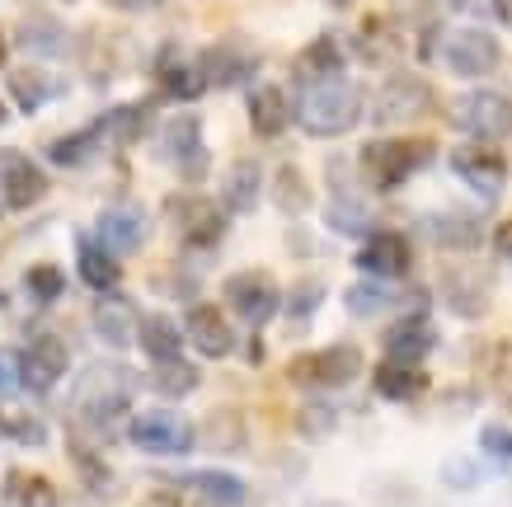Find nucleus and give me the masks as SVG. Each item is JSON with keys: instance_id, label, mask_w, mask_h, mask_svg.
Wrapping results in <instances>:
<instances>
[{"instance_id": "nucleus-9", "label": "nucleus", "mask_w": 512, "mask_h": 507, "mask_svg": "<svg viewBox=\"0 0 512 507\" xmlns=\"http://www.w3.org/2000/svg\"><path fill=\"white\" fill-rule=\"evenodd\" d=\"M165 216H170V226L179 231L188 249H212L226 231V216L212 198H202V193H170L165 198Z\"/></svg>"}, {"instance_id": "nucleus-52", "label": "nucleus", "mask_w": 512, "mask_h": 507, "mask_svg": "<svg viewBox=\"0 0 512 507\" xmlns=\"http://www.w3.org/2000/svg\"><path fill=\"white\" fill-rule=\"evenodd\" d=\"M0 71H5V33H0Z\"/></svg>"}, {"instance_id": "nucleus-30", "label": "nucleus", "mask_w": 512, "mask_h": 507, "mask_svg": "<svg viewBox=\"0 0 512 507\" xmlns=\"http://www.w3.org/2000/svg\"><path fill=\"white\" fill-rule=\"evenodd\" d=\"M268 198L282 216H306L311 212V184L296 165H278V174L268 179Z\"/></svg>"}, {"instance_id": "nucleus-44", "label": "nucleus", "mask_w": 512, "mask_h": 507, "mask_svg": "<svg viewBox=\"0 0 512 507\" xmlns=\"http://www.w3.org/2000/svg\"><path fill=\"white\" fill-rule=\"evenodd\" d=\"M296 428L306 432V437H325V432L334 428V409H325V404H306V409L296 414Z\"/></svg>"}, {"instance_id": "nucleus-46", "label": "nucleus", "mask_w": 512, "mask_h": 507, "mask_svg": "<svg viewBox=\"0 0 512 507\" xmlns=\"http://www.w3.org/2000/svg\"><path fill=\"white\" fill-rule=\"evenodd\" d=\"M5 437H19L24 446H43L47 432H43V423H38V418L24 414V418H5Z\"/></svg>"}, {"instance_id": "nucleus-29", "label": "nucleus", "mask_w": 512, "mask_h": 507, "mask_svg": "<svg viewBox=\"0 0 512 507\" xmlns=\"http://www.w3.org/2000/svg\"><path fill=\"white\" fill-rule=\"evenodd\" d=\"M343 71V47L334 33H320L311 47H301V57H296V80L301 85H311V80H329Z\"/></svg>"}, {"instance_id": "nucleus-4", "label": "nucleus", "mask_w": 512, "mask_h": 507, "mask_svg": "<svg viewBox=\"0 0 512 507\" xmlns=\"http://www.w3.org/2000/svg\"><path fill=\"white\" fill-rule=\"evenodd\" d=\"M362 371V348L357 343H329L320 353H301L287 362V381L301 390H339L353 385Z\"/></svg>"}, {"instance_id": "nucleus-22", "label": "nucleus", "mask_w": 512, "mask_h": 507, "mask_svg": "<svg viewBox=\"0 0 512 507\" xmlns=\"http://www.w3.org/2000/svg\"><path fill=\"white\" fill-rule=\"evenodd\" d=\"M433 324H428V315H404V320H395L386 329V357H395V362H423V357L433 353Z\"/></svg>"}, {"instance_id": "nucleus-24", "label": "nucleus", "mask_w": 512, "mask_h": 507, "mask_svg": "<svg viewBox=\"0 0 512 507\" xmlns=\"http://www.w3.org/2000/svg\"><path fill=\"white\" fill-rule=\"evenodd\" d=\"M423 390H428V371H423L419 362H395V357H386V362L376 367V395H381V400L409 404V400H419Z\"/></svg>"}, {"instance_id": "nucleus-38", "label": "nucleus", "mask_w": 512, "mask_h": 507, "mask_svg": "<svg viewBox=\"0 0 512 507\" xmlns=\"http://www.w3.org/2000/svg\"><path fill=\"white\" fill-rule=\"evenodd\" d=\"M99 123H90L85 132H71V137H57L52 146H47V155H52V165H66V169H76V165H90L94 151H99Z\"/></svg>"}, {"instance_id": "nucleus-26", "label": "nucleus", "mask_w": 512, "mask_h": 507, "mask_svg": "<svg viewBox=\"0 0 512 507\" xmlns=\"http://www.w3.org/2000/svg\"><path fill=\"white\" fill-rule=\"evenodd\" d=\"M156 76H160V90L170 94V99H198V94L207 90V76H202L198 57H179L174 47L160 57Z\"/></svg>"}, {"instance_id": "nucleus-16", "label": "nucleus", "mask_w": 512, "mask_h": 507, "mask_svg": "<svg viewBox=\"0 0 512 507\" xmlns=\"http://www.w3.org/2000/svg\"><path fill=\"white\" fill-rule=\"evenodd\" d=\"M198 66H202V76H207V90H226V85H240V80L254 76L259 57L240 38H226V43H212L207 52H198Z\"/></svg>"}, {"instance_id": "nucleus-35", "label": "nucleus", "mask_w": 512, "mask_h": 507, "mask_svg": "<svg viewBox=\"0 0 512 507\" xmlns=\"http://www.w3.org/2000/svg\"><path fill=\"white\" fill-rule=\"evenodd\" d=\"M146 127H151V108L146 104H118L109 108L104 118H99V132L113 137L118 146H132V141L146 137Z\"/></svg>"}, {"instance_id": "nucleus-31", "label": "nucleus", "mask_w": 512, "mask_h": 507, "mask_svg": "<svg viewBox=\"0 0 512 507\" xmlns=\"http://www.w3.org/2000/svg\"><path fill=\"white\" fill-rule=\"evenodd\" d=\"M5 507H57V484L33 470H10L5 475Z\"/></svg>"}, {"instance_id": "nucleus-23", "label": "nucleus", "mask_w": 512, "mask_h": 507, "mask_svg": "<svg viewBox=\"0 0 512 507\" xmlns=\"http://www.w3.org/2000/svg\"><path fill=\"white\" fill-rule=\"evenodd\" d=\"M249 127L259 132V137H282L287 123L296 118V104H287V94L282 85H259V90H249Z\"/></svg>"}, {"instance_id": "nucleus-10", "label": "nucleus", "mask_w": 512, "mask_h": 507, "mask_svg": "<svg viewBox=\"0 0 512 507\" xmlns=\"http://www.w3.org/2000/svg\"><path fill=\"white\" fill-rule=\"evenodd\" d=\"M428 104H433V85L423 76H414V71H395V76L381 85V94H376V123H414L419 113H428Z\"/></svg>"}, {"instance_id": "nucleus-21", "label": "nucleus", "mask_w": 512, "mask_h": 507, "mask_svg": "<svg viewBox=\"0 0 512 507\" xmlns=\"http://www.w3.org/2000/svg\"><path fill=\"white\" fill-rule=\"evenodd\" d=\"M5 90H10V99L19 104V113H38L47 99L66 94V80L52 76V66H15V71L5 76Z\"/></svg>"}, {"instance_id": "nucleus-15", "label": "nucleus", "mask_w": 512, "mask_h": 507, "mask_svg": "<svg viewBox=\"0 0 512 507\" xmlns=\"http://www.w3.org/2000/svg\"><path fill=\"white\" fill-rule=\"evenodd\" d=\"M146 231H151V216L137 202H113L94 221V240L109 249V254H137L146 245Z\"/></svg>"}, {"instance_id": "nucleus-51", "label": "nucleus", "mask_w": 512, "mask_h": 507, "mask_svg": "<svg viewBox=\"0 0 512 507\" xmlns=\"http://www.w3.org/2000/svg\"><path fill=\"white\" fill-rule=\"evenodd\" d=\"M494 15L503 19V24H512V0H494Z\"/></svg>"}, {"instance_id": "nucleus-45", "label": "nucleus", "mask_w": 512, "mask_h": 507, "mask_svg": "<svg viewBox=\"0 0 512 507\" xmlns=\"http://www.w3.org/2000/svg\"><path fill=\"white\" fill-rule=\"evenodd\" d=\"M24 390V371H19V353H0V400H15Z\"/></svg>"}, {"instance_id": "nucleus-8", "label": "nucleus", "mask_w": 512, "mask_h": 507, "mask_svg": "<svg viewBox=\"0 0 512 507\" xmlns=\"http://www.w3.org/2000/svg\"><path fill=\"white\" fill-rule=\"evenodd\" d=\"M127 437H132V446L151 451V456H184V451L198 446V428L184 414H174V409H146V414H137L127 423Z\"/></svg>"}, {"instance_id": "nucleus-7", "label": "nucleus", "mask_w": 512, "mask_h": 507, "mask_svg": "<svg viewBox=\"0 0 512 507\" xmlns=\"http://www.w3.org/2000/svg\"><path fill=\"white\" fill-rule=\"evenodd\" d=\"M156 155L165 160V165L179 169V179L198 184L202 174H207V165H212V155H207V146H202V123H198V113H174L170 123L160 127Z\"/></svg>"}, {"instance_id": "nucleus-37", "label": "nucleus", "mask_w": 512, "mask_h": 507, "mask_svg": "<svg viewBox=\"0 0 512 507\" xmlns=\"http://www.w3.org/2000/svg\"><path fill=\"white\" fill-rule=\"evenodd\" d=\"M423 226H428V235H433L442 249H461V254H466V249L480 245V221H470V216L442 212V216H428Z\"/></svg>"}, {"instance_id": "nucleus-53", "label": "nucleus", "mask_w": 512, "mask_h": 507, "mask_svg": "<svg viewBox=\"0 0 512 507\" xmlns=\"http://www.w3.org/2000/svg\"><path fill=\"white\" fill-rule=\"evenodd\" d=\"M329 5H348V0H329Z\"/></svg>"}, {"instance_id": "nucleus-33", "label": "nucleus", "mask_w": 512, "mask_h": 507, "mask_svg": "<svg viewBox=\"0 0 512 507\" xmlns=\"http://www.w3.org/2000/svg\"><path fill=\"white\" fill-rule=\"evenodd\" d=\"M442 287H447V306L456 310V315H466V320H480L484 310H489V292H484L480 273H461V268H451Z\"/></svg>"}, {"instance_id": "nucleus-25", "label": "nucleus", "mask_w": 512, "mask_h": 507, "mask_svg": "<svg viewBox=\"0 0 512 507\" xmlns=\"http://www.w3.org/2000/svg\"><path fill=\"white\" fill-rule=\"evenodd\" d=\"M259 193H264V165L259 160H235L231 174H226V184H221V202H226V212L245 216L259 207Z\"/></svg>"}, {"instance_id": "nucleus-11", "label": "nucleus", "mask_w": 512, "mask_h": 507, "mask_svg": "<svg viewBox=\"0 0 512 507\" xmlns=\"http://www.w3.org/2000/svg\"><path fill=\"white\" fill-rule=\"evenodd\" d=\"M19 371H24V390H29V395H47V390L71 371V353H66V343L57 334H38L24 343Z\"/></svg>"}, {"instance_id": "nucleus-27", "label": "nucleus", "mask_w": 512, "mask_h": 507, "mask_svg": "<svg viewBox=\"0 0 512 507\" xmlns=\"http://www.w3.org/2000/svg\"><path fill=\"white\" fill-rule=\"evenodd\" d=\"M76 268H80V282H85L90 292H113L118 277H123L118 254H109L99 240H76Z\"/></svg>"}, {"instance_id": "nucleus-56", "label": "nucleus", "mask_w": 512, "mask_h": 507, "mask_svg": "<svg viewBox=\"0 0 512 507\" xmlns=\"http://www.w3.org/2000/svg\"><path fill=\"white\" fill-rule=\"evenodd\" d=\"M202 507H217V503H202Z\"/></svg>"}, {"instance_id": "nucleus-32", "label": "nucleus", "mask_w": 512, "mask_h": 507, "mask_svg": "<svg viewBox=\"0 0 512 507\" xmlns=\"http://www.w3.org/2000/svg\"><path fill=\"white\" fill-rule=\"evenodd\" d=\"M184 329L170 320V315H146L141 320V353L151 357V362H170V357H179V348H184Z\"/></svg>"}, {"instance_id": "nucleus-19", "label": "nucleus", "mask_w": 512, "mask_h": 507, "mask_svg": "<svg viewBox=\"0 0 512 507\" xmlns=\"http://www.w3.org/2000/svg\"><path fill=\"white\" fill-rule=\"evenodd\" d=\"M90 324H94V334L104 338L109 348H132V343L141 338V315H137V306H132L127 296H113V292H104L99 301H94Z\"/></svg>"}, {"instance_id": "nucleus-36", "label": "nucleus", "mask_w": 512, "mask_h": 507, "mask_svg": "<svg viewBox=\"0 0 512 507\" xmlns=\"http://www.w3.org/2000/svg\"><path fill=\"white\" fill-rule=\"evenodd\" d=\"M151 385H156V395L165 400H184L198 390V367L184 362V357H170V362H151Z\"/></svg>"}, {"instance_id": "nucleus-20", "label": "nucleus", "mask_w": 512, "mask_h": 507, "mask_svg": "<svg viewBox=\"0 0 512 507\" xmlns=\"http://www.w3.org/2000/svg\"><path fill=\"white\" fill-rule=\"evenodd\" d=\"M184 334L202 357H231V348H235L231 320L221 315V306H207V301H202V306H188Z\"/></svg>"}, {"instance_id": "nucleus-6", "label": "nucleus", "mask_w": 512, "mask_h": 507, "mask_svg": "<svg viewBox=\"0 0 512 507\" xmlns=\"http://www.w3.org/2000/svg\"><path fill=\"white\" fill-rule=\"evenodd\" d=\"M451 123L470 132L475 141L512 137V94L503 90H470L451 104Z\"/></svg>"}, {"instance_id": "nucleus-14", "label": "nucleus", "mask_w": 512, "mask_h": 507, "mask_svg": "<svg viewBox=\"0 0 512 507\" xmlns=\"http://www.w3.org/2000/svg\"><path fill=\"white\" fill-rule=\"evenodd\" d=\"M47 179L24 151H0V212H29L43 202Z\"/></svg>"}, {"instance_id": "nucleus-48", "label": "nucleus", "mask_w": 512, "mask_h": 507, "mask_svg": "<svg viewBox=\"0 0 512 507\" xmlns=\"http://www.w3.org/2000/svg\"><path fill=\"white\" fill-rule=\"evenodd\" d=\"M137 507H184L174 489H151L146 498H137Z\"/></svg>"}, {"instance_id": "nucleus-50", "label": "nucleus", "mask_w": 512, "mask_h": 507, "mask_svg": "<svg viewBox=\"0 0 512 507\" xmlns=\"http://www.w3.org/2000/svg\"><path fill=\"white\" fill-rule=\"evenodd\" d=\"M494 245H498V254H512V216L494 231Z\"/></svg>"}, {"instance_id": "nucleus-17", "label": "nucleus", "mask_w": 512, "mask_h": 507, "mask_svg": "<svg viewBox=\"0 0 512 507\" xmlns=\"http://www.w3.org/2000/svg\"><path fill=\"white\" fill-rule=\"evenodd\" d=\"M357 268L367 277H381V282H395V277H404L409 268H414V249H409V240L395 231H376L362 240V249H357Z\"/></svg>"}, {"instance_id": "nucleus-3", "label": "nucleus", "mask_w": 512, "mask_h": 507, "mask_svg": "<svg viewBox=\"0 0 512 507\" xmlns=\"http://www.w3.org/2000/svg\"><path fill=\"white\" fill-rule=\"evenodd\" d=\"M428 160H433V141L423 137H376L362 146V174L372 179V188H386V193L414 179Z\"/></svg>"}, {"instance_id": "nucleus-54", "label": "nucleus", "mask_w": 512, "mask_h": 507, "mask_svg": "<svg viewBox=\"0 0 512 507\" xmlns=\"http://www.w3.org/2000/svg\"><path fill=\"white\" fill-rule=\"evenodd\" d=\"M0 432H5V414H0Z\"/></svg>"}, {"instance_id": "nucleus-18", "label": "nucleus", "mask_w": 512, "mask_h": 507, "mask_svg": "<svg viewBox=\"0 0 512 507\" xmlns=\"http://www.w3.org/2000/svg\"><path fill=\"white\" fill-rule=\"evenodd\" d=\"M15 43L29 52L33 62H57V57H66V52H71V29H66L57 15H43V10H33V15L19 19Z\"/></svg>"}, {"instance_id": "nucleus-2", "label": "nucleus", "mask_w": 512, "mask_h": 507, "mask_svg": "<svg viewBox=\"0 0 512 507\" xmlns=\"http://www.w3.org/2000/svg\"><path fill=\"white\" fill-rule=\"evenodd\" d=\"M132 390H137V376H132L123 362H90V367L80 371L76 395H71L76 418L94 432H109L113 423L127 414Z\"/></svg>"}, {"instance_id": "nucleus-43", "label": "nucleus", "mask_w": 512, "mask_h": 507, "mask_svg": "<svg viewBox=\"0 0 512 507\" xmlns=\"http://www.w3.org/2000/svg\"><path fill=\"white\" fill-rule=\"evenodd\" d=\"M480 446L494 456V461H512V428H503V423H484Z\"/></svg>"}, {"instance_id": "nucleus-12", "label": "nucleus", "mask_w": 512, "mask_h": 507, "mask_svg": "<svg viewBox=\"0 0 512 507\" xmlns=\"http://www.w3.org/2000/svg\"><path fill=\"white\" fill-rule=\"evenodd\" d=\"M226 301H231V310L245 324H268L273 315H278V306H282V292H278V282H273L268 273L249 268V273L226 277Z\"/></svg>"}, {"instance_id": "nucleus-55", "label": "nucleus", "mask_w": 512, "mask_h": 507, "mask_svg": "<svg viewBox=\"0 0 512 507\" xmlns=\"http://www.w3.org/2000/svg\"><path fill=\"white\" fill-rule=\"evenodd\" d=\"M0 118H5V104H0Z\"/></svg>"}, {"instance_id": "nucleus-13", "label": "nucleus", "mask_w": 512, "mask_h": 507, "mask_svg": "<svg viewBox=\"0 0 512 507\" xmlns=\"http://www.w3.org/2000/svg\"><path fill=\"white\" fill-rule=\"evenodd\" d=\"M451 169L466 179L480 198H498L503 193V179H508V160L498 155L494 141H466L451 151Z\"/></svg>"}, {"instance_id": "nucleus-40", "label": "nucleus", "mask_w": 512, "mask_h": 507, "mask_svg": "<svg viewBox=\"0 0 512 507\" xmlns=\"http://www.w3.org/2000/svg\"><path fill=\"white\" fill-rule=\"evenodd\" d=\"M325 221H329V231H339V235H376L372 212H367L357 198H334L325 207Z\"/></svg>"}, {"instance_id": "nucleus-49", "label": "nucleus", "mask_w": 512, "mask_h": 507, "mask_svg": "<svg viewBox=\"0 0 512 507\" xmlns=\"http://www.w3.org/2000/svg\"><path fill=\"white\" fill-rule=\"evenodd\" d=\"M109 10H118V15H146V10H156L160 0H104Z\"/></svg>"}, {"instance_id": "nucleus-42", "label": "nucleus", "mask_w": 512, "mask_h": 507, "mask_svg": "<svg viewBox=\"0 0 512 507\" xmlns=\"http://www.w3.org/2000/svg\"><path fill=\"white\" fill-rule=\"evenodd\" d=\"M71 461H76V470L85 475V484H90V489H104V484H109V470H104V461L94 456L90 446L71 442Z\"/></svg>"}, {"instance_id": "nucleus-39", "label": "nucleus", "mask_w": 512, "mask_h": 507, "mask_svg": "<svg viewBox=\"0 0 512 507\" xmlns=\"http://www.w3.org/2000/svg\"><path fill=\"white\" fill-rule=\"evenodd\" d=\"M395 301H400V292H395L390 282H381V277H376V282H353V287L343 292V306L353 310V315H362V320H367V315L390 310Z\"/></svg>"}, {"instance_id": "nucleus-1", "label": "nucleus", "mask_w": 512, "mask_h": 507, "mask_svg": "<svg viewBox=\"0 0 512 507\" xmlns=\"http://www.w3.org/2000/svg\"><path fill=\"white\" fill-rule=\"evenodd\" d=\"M296 123L311 137H343L362 123V85L343 76L329 80H311L301 85V99H296Z\"/></svg>"}, {"instance_id": "nucleus-41", "label": "nucleus", "mask_w": 512, "mask_h": 507, "mask_svg": "<svg viewBox=\"0 0 512 507\" xmlns=\"http://www.w3.org/2000/svg\"><path fill=\"white\" fill-rule=\"evenodd\" d=\"M24 292H29L38 306H52V301L66 292V273L57 263H33L29 273H24Z\"/></svg>"}, {"instance_id": "nucleus-5", "label": "nucleus", "mask_w": 512, "mask_h": 507, "mask_svg": "<svg viewBox=\"0 0 512 507\" xmlns=\"http://www.w3.org/2000/svg\"><path fill=\"white\" fill-rule=\"evenodd\" d=\"M498 62H503V47H498V38L489 29L466 24V29H451L447 38H442V66H447L451 76L484 80L498 71Z\"/></svg>"}, {"instance_id": "nucleus-28", "label": "nucleus", "mask_w": 512, "mask_h": 507, "mask_svg": "<svg viewBox=\"0 0 512 507\" xmlns=\"http://www.w3.org/2000/svg\"><path fill=\"white\" fill-rule=\"evenodd\" d=\"M198 446H207V451H240L245 446V418H240V409H212V414L198 423Z\"/></svg>"}, {"instance_id": "nucleus-34", "label": "nucleus", "mask_w": 512, "mask_h": 507, "mask_svg": "<svg viewBox=\"0 0 512 507\" xmlns=\"http://www.w3.org/2000/svg\"><path fill=\"white\" fill-rule=\"evenodd\" d=\"M184 484L193 493H202V503H217V507H240L245 503V479L226 475V470H193V475H184Z\"/></svg>"}, {"instance_id": "nucleus-47", "label": "nucleus", "mask_w": 512, "mask_h": 507, "mask_svg": "<svg viewBox=\"0 0 512 507\" xmlns=\"http://www.w3.org/2000/svg\"><path fill=\"white\" fill-rule=\"evenodd\" d=\"M320 282H301V287H296V296H292V320H306V315H311L315 306H320Z\"/></svg>"}]
</instances>
